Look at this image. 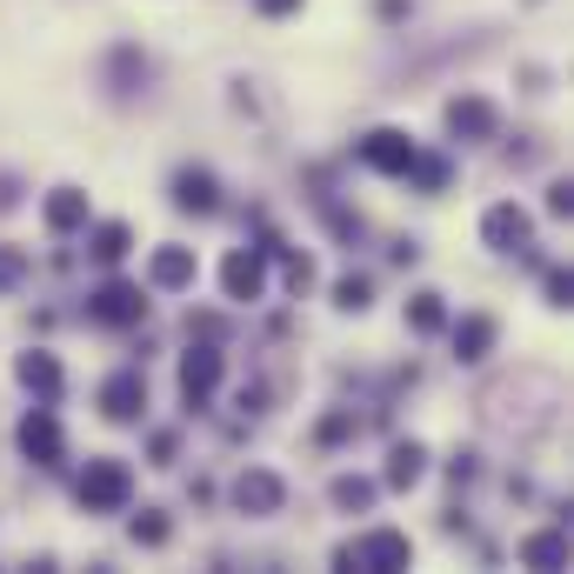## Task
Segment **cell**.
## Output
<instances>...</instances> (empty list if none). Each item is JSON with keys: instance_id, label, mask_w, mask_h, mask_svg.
<instances>
[{"instance_id": "6da1fadb", "label": "cell", "mask_w": 574, "mask_h": 574, "mask_svg": "<svg viewBox=\"0 0 574 574\" xmlns=\"http://www.w3.org/2000/svg\"><path fill=\"white\" fill-rule=\"evenodd\" d=\"M334 562H341V568H354V574H388V568H408V562H415V548H408V535H395V528H374V535L348 542Z\"/></svg>"}, {"instance_id": "7a4b0ae2", "label": "cell", "mask_w": 574, "mask_h": 574, "mask_svg": "<svg viewBox=\"0 0 574 574\" xmlns=\"http://www.w3.org/2000/svg\"><path fill=\"white\" fill-rule=\"evenodd\" d=\"M127 502V468L120 461H87V475H80V508L87 515H114Z\"/></svg>"}, {"instance_id": "3957f363", "label": "cell", "mask_w": 574, "mask_h": 574, "mask_svg": "<svg viewBox=\"0 0 574 574\" xmlns=\"http://www.w3.org/2000/svg\"><path fill=\"white\" fill-rule=\"evenodd\" d=\"M361 160L381 167V174H408V167H415V140L395 134V127H374V134L361 140Z\"/></svg>"}, {"instance_id": "277c9868", "label": "cell", "mask_w": 574, "mask_h": 574, "mask_svg": "<svg viewBox=\"0 0 574 574\" xmlns=\"http://www.w3.org/2000/svg\"><path fill=\"white\" fill-rule=\"evenodd\" d=\"M20 455H27V461H40V468H53V461H60V421H53L47 408H33V415L20 421Z\"/></svg>"}, {"instance_id": "5b68a950", "label": "cell", "mask_w": 574, "mask_h": 574, "mask_svg": "<svg viewBox=\"0 0 574 574\" xmlns=\"http://www.w3.org/2000/svg\"><path fill=\"white\" fill-rule=\"evenodd\" d=\"M448 134H455V140H488V134H495V107H488L481 94L448 100Z\"/></svg>"}, {"instance_id": "8992f818", "label": "cell", "mask_w": 574, "mask_h": 574, "mask_svg": "<svg viewBox=\"0 0 574 574\" xmlns=\"http://www.w3.org/2000/svg\"><path fill=\"white\" fill-rule=\"evenodd\" d=\"M140 314H147V301H140V288H127V281H114V288L94 294V321H107V328H127V321H140Z\"/></svg>"}, {"instance_id": "52a82bcc", "label": "cell", "mask_w": 574, "mask_h": 574, "mask_svg": "<svg viewBox=\"0 0 574 574\" xmlns=\"http://www.w3.org/2000/svg\"><path fill=\"white\" fill-rule=\"evenodd\" d=\"M481 234H488V247H528V214L515 207V201H502V207H488V221H481Z\"/></svg>"}, {"instance_id": "ba28073f", "label": "cell", "mask_w": 574, "mask_h": 574, "mask_svg": "<svg viewBox=\"0 0 574 574\" xmlns=\"http://www.w3.org/2000/svg\"><path fill=\"white\" fill-rule=\"evenodd\" d=\"M261 281H267V267H261V254H227V267H221V288H227V301H254L261 294Z\"/></svg>"}, {"instance_id": "9c48e42d", "label": "cell", "mask_w": 574, "mask_h": 574, "mask_svg": "<svg viewBox=\"0 0 574 574\" xmlns=\"http://www.w3.org/2000/svg\"><path fill=\"white\" fill-rule=\"evenodd\" d=\"M214 381H221V354H214V348H194V354L181 361V395L201 408V401L214 395Z\"/></svg>"}, {"instance_id": "30bf717a", "label": "cell", "mask_w": 574, "mask_h": 574, "mask_svg": "<svg viewBox=\"0 0 574 574\" xmlns=\"http://www.w3.org/2000/svg\"><path fill=\"white\" fill-rule=\"evenodd\" d=\"M100 408H107V421H134V415L147 408V381H140V374H114V381L100 388Z\"/></svg>"}, {"instance_id": "8fae6325", "label": "cell", "mask_w": 574, "mask_h": 574, "mask_svg": "<svg viewBox=\"0 0 574 574\" xmlns=\"http://www.w3.org/2000/svg\"><path fill=\"white\" fill-rule=\"evenodd\" d=\"M234 502H241L247 515H274V508H281V481H274L267 468H247V475L234 481Z\"/></svg>"}, {"instance_id": "7c38bea8", "label": "cell", "mask_w": 574, "mask_h": 574, "mask_svg": "<svg viewBox=\"0 0 574 574\" xmlns=\"http://www.w3.org/2000/svg\"><path fill=\"white\" fill-rule=\"evenodd\" d=\"M214 201H221V194H214V174H194V167L174 174V207H181V214H214Z\"/></svg>"}, {"instance_id": "4fadbf2b", "label": "cell", "mask_w": 574, "mask_h": 574, "mask_svg": "<svg viewBox=\"0 0 574 574\" xmlns=\"http://www.w3.org/2000/svg\"><path fill=\"white\" fill-rule=\"evenodd\" d=\"M80 221H87V194H80V187H53V201H47V227L67 234V227H80Z\"/></svg>"}, {"instance_id": "5bb4252c", "label": "cell", "mask_w": 574, "mask_h": 574, "mask_svg": "<svg viewBox=\"0 0 574 574\" xmlns=\"http://www.w3.org/2000/svg\"><path fill=\"white\" fill-rule=\"evenodd\" d=\"M194 281V254L187 247H160L154 254V288H187Z\"/></svg>"}, {"instance_id": "9a60e30c", "label": "cell", "mask_w": 574, "mask_h": 574, "mask_svg": "<svg viewBox=\"0 0 574 574\" xmlns=\"http://www.w3.org/2000/svg\"><path fill=\"white\" fill-rule=\"evenodd\" d=\"M20 381L47 401V395H60V361L53 354H20Z\"/></svg>"}, {"instance_id": "2e32d148", "label": "cell", "mask_w": 574, "mask_h": 574, "mask_svg": "<svg viewBox=\"0 0 574 574\" xmlns=\"http://www.w3.org/2000/svg\"><path fill=\"white\" fill-rule=\"evenodd\" d=\"M455 348H461V361H481V354L495 348V321H481V314H468V321L455 328Z\"/></svg>"}, {"instance_id": "e0dca14e", "label": "cell", "mask_w": 574, "mask_h": 574, "mask_svg": "<svg viewBox=\"0 0 574 574\" xmlns=\"http://www.w3.org/2000/svg\"><path fill=\"white\" fill-rule=\"evenodd\" d=\"M522 562H528V568H562V562H568V535H535V542L522 548Z\"/></svg>"}, {"instance_id": "ac0fdd59", "label": "cell", "mask_w": 574, "mask_h": 574, "mask_svg": "<svg viewBox=\"0 0 574 574\" xmlns=\"http://www.w3.org/2000/svg\"><path fill=\"white\" fill-rule=\"evenodd\" d=\"M421 468H428V455L408 441V448H395V461H388V481H395V488H415V481H421Z\"/></svg>"}, {"instance_id": "d6986e66", "label": "cell", "mask_w": 574, "mask_h": 574, "mask_svg": "<svg viewBox=\"0 0 574 574\" xmlns=\"http://www.w3.org/2000/svg\"><path fill=\"white\" fill-rule=\"evenodd\" d=\"M441 321H448V314H441V294H415V301H408V328H415V334H435Z\"/></svg>"}, {"instance_id": "ffe728a7", "label": "cell", "mask_w": 574, "mask_h": 574, "mask_svg": "<svg viewBox=\"0 0 574 574\" xmlns=\"http://www.w3.org/2000/svg\"><path fill=\"white\" fill-rule=\"evenodd\" d=\"M94 254H100V261H120V254H127V227H120V221H107V227L94 234Z\"/></svg>"}, {"instance_id": "44dd1931", "label": "cell", "mask_w": 574, "mask_h": 574, "mask_svg": "<svg viewBox=\"0 0 574 574\" xmlns=\"http://www.w3.org/2000/svg\"><path fill=\"white\" fill-rule=\"evenodd\" d=\"M334 502H341V508H368V502H374V481H354V475H341V481H334Z\"/></svg>"}, {"instance_id": "7402d4cb", "label": "cell", "mask_w": 574, "mask_h": 574, "mask_svg": "<svg viewBox=\"0 0 574 574\" xmlns=\"http://www.w3.org/2000/svg\"><path fill=\"white\" fill-rule=\"evenodd\" d=\"M134 542H147V548H160V542H167V515H160V508H147V515L134 522Z\"/></svg>"}, {"instance_id": "603a6c76", "label": "cell", "mask_w": 574, "mask_h": 574, "mask_svg": "<svg viewBox=\"0 0 574 574\" xmlns=\"http://www.w3.org/2000/svg\"><path fill=\"white\" fill-rule=\"evenodd\" d=\"M334 294H341V308H368V281H361V274H348Z\"/></svg>"}, {"instance_id": "cb8c5ba5", "label": "cell", "mask_w": 574, "mask_h": 574, "mask_svg": "<svg viewBox=\"0 0 574 574\" xmlns=\"http://www.w3.org/2000/svg\"><path fill=\"white\" fill-rule=\"evenodd\" d=\"M20 267H27V254H20V247H0V288H13Z\"/></svg>"}, {"instance_id": "d4e9b609", "label": "cell", "mask_w": 574, "mask_h": 574, "mask_svg": "<svg viewBox=\"0 0 574 574\" xmlns=\"http://www.w3.org/2000/svg\"><path fill=\"white\" fill-rule=\"evenodd\" d=\"M548 207H555V214H574V187H568V181H555V194H548Z\"/></svg>"}, {"instance_id": "484cf974", "label": "cell", "mask_w": 574, "mask_h": 574, "mask_svg": "<svg viewBox=\"0 0 574 574\" xmlns=\"http://www.w3.org/2000/svg\"><path fill=\"white\" fill-rule=\"evenodd\" d=\"M288 7H301V0H261V13H288Z\"/></svg>"}, {"instance_id": "4316f807", "label": "cell", "mask_w": 574, "mask_h": 574, "mask_svg": "<svg viewBox=\"0 0 574 574\" xmlns=\"http://www.w3.org/2000/svg\"><path fill=\"white\" fill-rule=\"evenodd\" d=\"M0 207H13V181H0Z\"/></svg>"}]
</instances>
